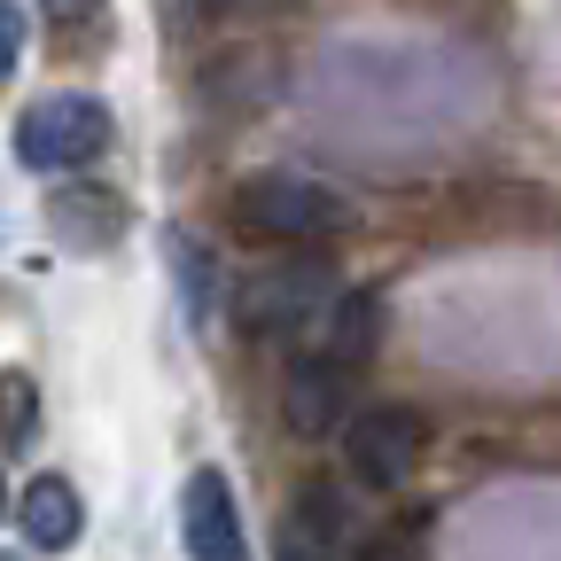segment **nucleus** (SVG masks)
I'll return each instance as SVG.
<instances>
[{
	"mask_svg": "<svg viewBox=\"0 0 561 561\" xmlns=\"http://www.w3.org/2000/svg\"><path fill=\"white\" fill-rule=\"evenodd\" d=\"M375 335H382V297H335V312H328V359L343 367V375H359L367 359H375Z\"/></svg>",
	"mask_w": 561,
	"mask_h": 561,
	"instance_id": "9d476101",
	"label": "nucleus"
},
{
	"mask_svg": "<svg viewBox=\"0 0 561 561\" xmlns=\"http://www.w3.org/2000/svg\"><path fill=\"white\" fill-rule=\"evenodd\" d=\"M102 149H110V102H94V94H39L16 117L24 172H87Z\"/></svg>",
	"mask_w": 561,
	"mask_h": 561,
	"instance_id": "f03ea898",
	"label": "nucleus"
},
{
	"mask_svg": "<svg viewBox=\"0 0 561 561\" xmlns=\"http://www.w3.org/2000/svg\"><path fill=\"white\" fill-rule=\"evenodd\" d=\"M180 546H187V561H250L234 483L219 468H195L187 476V491H180Z\"/></svg>",
	"mask_w": 561,
	"mask_h": 561,
	"instance_id": "39448f33",
	"label": "nucleus"
},
{
	"mask_svg": "<svg viewBox=\"0 0 561 561\" xmlns=\"http://www.w3.org/2000/svg\"><path fill=\"white\" fill-rule=\"evenodd\" d=\"M343 367L328 359V351H312V359H297L289 367V398H280V405H289V430L297 437H320V430H335V421H343Z\"/></svg>",
	"mask_w": 561,
	"mask_h": 561,
	"instance_id": "1a4fd4ad",
	"label": "nucleus"
},
{
	"mask_svg": "<svg viewBox=\"0 0 561 561\" xmlns=\"http://www.w3.org/2000/svg\"><path fill=\"white\" fill-rule=\"evenodd\" d=\"M234 312H242V328H250V335H297V328H328V312H335V273H328L320 257L273 265V273H257L250 289L234 297Z\"/></svg>",
	"mask_w": 561,
	"mask_h": 561,
	"instance_id": "7ed1b4c3",
	"label": "nucleus"
},
{
	"mask_svg": "<svg viewBox=\"0 0 561 561\" xmlns=\"http://www.w3.org/2000/svg\"><path fill=\"white\" fill-rule=\"evenodd\" d=\"M16 523H24L32 553H70L79 530H87V507H79V491H70V476H32L24 500H16Z\"/></svg>",
	"mask_w": 561,
	"mask_h": 561,
	"instance_id": "6e6552de",
	"label": "nucleus"
},
{
	"mask_svg": "<svg viewBox=\"0 0 561 561\" xmlns=\"http://www.w3.org/2000/svg\"><path fill=\"white\" fill-rule=\"evenodd\" d=\"M250 9H280V0H250Z\"/></svg>",
	"mask_w": 561,
	"mask_h": 561,
	"instance_id": "f3484780",
	"label": "nucleus"
},
{
	"mask_svg": "<svg viewBox=\"0 0 561 561\" xmlns=\"http://www.w3.org/2000/svg\"><path fill=\"white\" fill-rule=\"evenodd\" d=\"M47 234H55L62 250L94 257V250H110V242L125 234V203H117L110 187H94V180H70V187L47 195Z\"/></svg>",
	"mask_w": 561,
	"mask_h": 561,
	"instance_id": "0eeeda50",
	"label": "nucleus"
},
{
	"mask_svg": "<svg viewBox=\"0 0 561 561\" xmlns=\"http://www.w3.org/2000/svg\"><path fill=\"white\" fill-rule=\"evenodd\" d=\"M32 421H39V390H32V375H0V453H16V445H32Z\"/></svg>",
	"mask_w": 561,
	"mask_h": 561,
	"instance_id": "9b49d317",
	"label": "nucleus"
},
{
	"mask_svg": "<svg viewBox=\"0 0 561 561\" xmlns=\"http://www.w3.org/2000/svg\"><path fill=\"white\" fill-rule=\"evenodd\" d=\"M227 219L257 242H328V234L351 227V203L328 180H305V172H250L227 195Z\"/></svg>",
	"mask_w": 561,
	"mask_h": 561,
	"instance_id": "f257e3e1",
	"label": "nucleus"
},
{
	"mask_svg": "<svg viewBox=\"0 0 561 561\" xmlns=\"http://www.w3.org/2000/svg\"><path fill=\"white\" fill-rule=\"evenodd\" d=\"M24 9H16V0H0V79H16V62H24Z\"/></svg>",
	"mask_w": 561,
	"mask_h": 561,
	"instance_id": "ddd939ff",
	"label": "nucleus"
},
{
	"mask_svg": "<svg viewBox=\"0 0 561 561\" xmlns=\"http://www.w3.org/2000/svg\"><path fill=\"white\" fill-rule=\"evenodd\" d=\"M172 273H180V289H187V320H210V257L187 234H172Z\"/></svg>",
	"mask_w": 561,
	"mask_h": 561,
	"instance_id": "f8f14e48",
	"label": "nucleus"
},
{
	"mask_svg": "<svg viewBox=\"0 0 561 561\" xmlns=\"http://www.w3.org/2000/svg\"><path fill=\"white\" fill-rule=\"evenodd\" d=\"M351 561H413V553H405V546H390V538H375V546H359Z\"/></svg>",
	"mask_w": 561,
	"mask_h": 561,
	"instance_id": "2eb2a0df",
	"label": "nucleus"
},
{
	"mask_svg": "<svg viewBox=\"0 0 561 561\" xmlns=\"http://www.w3.org/2000/svg\"><path fill=\"white\" fill-rule=\"evenodd\" d=\"M273 561H351V523H343V500L328 483H305L289 500L280 538H273Z\"/></svg>",
	"mask_w": 561,
	"mask_h": 561,
	"instance_id": "423d86ee",
	"label": "nucleus"
},
{
	"mask_svg": "<svg viewBox=\"0 0 561 561\" xmlns=\"http://www.w3.org/2000/svg\"><path fill=\"white\" fill-rule=\"evenodd\" d=\"M0 515H9V483H0Z\"/></svg>",
	"mask_w": 561,
	"mask_h": 561,
	"instance_id": "dca6fc26",
	"label": "nucleus"
},
{
	"mask_svg": "<svg viewBox=\"0 0 561 561\" xmlns=\"http://www.w3.org/2000/svg\"><path fill=\"white\" fill-rule=\"evenodd\" d=\"M0 561H16V553H0Z\"/></svg>",
	"mask_w": 561,
	"mask_h": 561,
	"instance_id": "a211bd4d",
	"label": "nucleus"
},
{
	"mask_svg": "<svg viewBox=\"0 0 561 561\" xmlns=\"http://www.w3.org/2000/svg\"><path fill=\"white\" fill-rule=\"evenodd\" d=\"M421 445H430V430H421L413 405H367L343 421V460L367 491H398L421 468Z\"/></svg>",
	"mask_w": 561,
	"mask_h": 561,
	"instance_id": "20e7f679",
	"label": "nucleus"
},
{
	"mask_svg": "<svg viewBox=\"0 0 561 561\" xmlns=\"http://www.w3.org/2000/svg\"><path fill=\"white\" fill-rule=\"evenodd\" d=\"M39 9H47L55 24H79V16H94V9H102V0H39Z\"/></svg>",
	"mask_w": 561,
	"mask_h": 561,
	"instance_id": "4468645a",
	"label": "nucleus"
}]
</instances>
